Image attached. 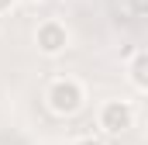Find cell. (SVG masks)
Returning <instances> with one entry per match:
<instances>
[{
    "mask_svg": "<svg viewBox=\"0 0 148 145\" xmlns=\"http://www.w3.org/2000/svg\"><path fill=\"white\" fill-rule=\"evenodd\" d=\"M83 100H86V93H83V86L76 83V79H55L52 86H48V107L55 110V114H62V117H69L76 110L83 107Z\"/></svg>",
    "mask_w": 148,
    "mask_h": 145,
    "instance_id": "obj_1",
    "label": "cell"
},
{
    "mask_svg": "<svg viewBox=\"0 0 148 145\" xmlns=\"http://www.w3.org/2000/svg\"><path fill=\"white\" fill-rule=\"evenodd\" d=\"M100 128L107 135H124L134 128V107L127 100H107L100 107Z\"/></svg>",
    "mask_w": 148,
    "mask_h": 145,
    "instance_id": "obj_2",
    "label": "cell"
},
{
    "mask_svg": "<svg viewBox=\"0 0 148 145\" xmlns=\"http://www.w3.org/2000/svg\"><path fill=\"white\" fill-rule=\"evenodd\" d=\"M35 45H38L41 55H62L66 45H69L66 24H59V21H41L38 31H35Z\"/></svg>",
    "mask_w": 148,
    "mask_h": 145,
    "instance_id": "obj_3",
    "label": "cell"
},
{
    "mask_svg": "<svg viewBox=\"0 0 148 145\" xmlns=\"http://www.w3.org/2000/svg\"><path fill=\"white\" fill-rule=\"evenodd\" d=\"M127 76H131V83H134L138 90H145V93H148V52H138V55L131 59Z\"/></svg>",
    "mask_w": 148,
    "mask_h": 145,
    "instance_id": "obj_4",
    "label": "cell"
},
{
    "mask_svg": "<svg viewBox=\"0 0 148 145\" xmlns=\"http://www.w3.org/2000/svg\"><path fill=\"white\" fill-rule=\"evenodd\" d=\"M127 7L134 14H148V0H127Z\"/></svg>",
    "mask_w": 148,
    "mask_h": 145,
    "instance_id": "obj_5",
    "label": "cell"
},
{
    "mask_svg": "<svg viewBox=\"0 0 148 145\" xmlns=\"http://www.w3.org/2000/svg\"><path fill=\"white\" fill-rule=\"evenodd\" d=\"M76 145H107V142H103V138H93V135H86V138H79Z\"/></svg>",
    "mask_w": 148,
    "mask_h": 145,
    "instance_id": "obj_6",
    "label": "cell"
},
{
    "mask_svg": "<svg viewBox=\"0 0 148 145\" xmlns=\"http://www.w3.org/2000/svg\"><path fill=\"white\" fill-rule=\"evenodd\" d=\"M10 7H14V0H0V14H7Z\"/></svg>",
    "mask_w": 148,
    "mask_h": 145,
    "instance_id": "obj_7",
    "label": "cell"
}]
</instances>
